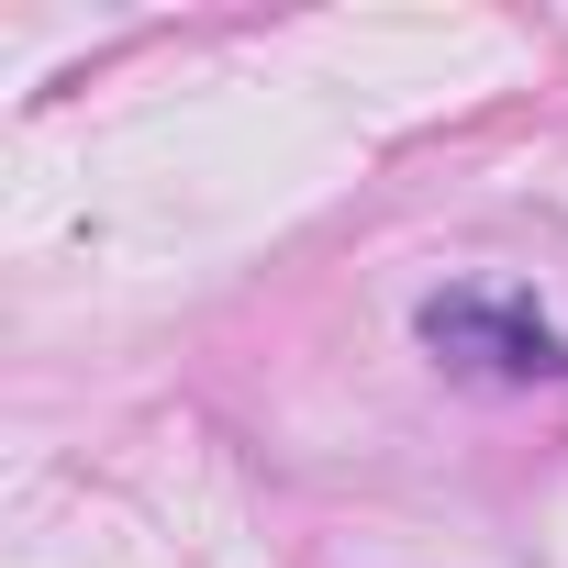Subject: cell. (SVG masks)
I'll return each instance as SVG.
<instances>
[{"instance_id":"obj_1","label":"cell","mask_w":568,"mask_h":568,"mask_svg":"<svg viewBox=\"0 0 568 568\" xmlns=\"http://www.w3.org/2000/svg\"><path fill=\"white\" fill-rule=\"evenodd\" d=\"M424 346L446 357V368H468V379H568V346H557V324L535 313V302H513V291H435L424 302Z\"/></svg>"}]
</instances>
